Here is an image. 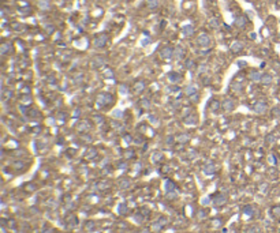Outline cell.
Segmentation results:
<instances>
[{
	"instance_id": "6da1fadb",
	"label": "cell",
	"mask_w": 280,
	"mask_h": 233,
	"mask_svg": "<svg viewBox=\"0 0 280 233\" xmlns=\"http://www.w3.org/2000/svg\"><path fill=\"white\" fill-rule=\"evenodd\" d=\"M107 41H108V36L107 34H100V36H97L94 38L93 45H94V48H104Z\"/></svg>"
},
{
	"instance_id": "7a4b0ae2",
	"label": "cell",
	"mask_w": 280,
	"mask_h": 233,
	"mask_svg": "<svg viewBox=\"0 0 280 233\" xmlns=\"http://www.w3.org/2000/svg\"><path fill=\"white\" fill-rule=\"evenodd\" d=\"M111 101H112V97H111L109 94L101 93V94L97 95V105H99V106H104V105H108Z\"/></svg>"
},
{
	"instance_id": "3957f363",
	"label": "cell",
	"mask_w": 280,
	"mask_h": 233,
	"mask_svg": "<svg viewBox=\"0 0 280 233\" xmlns=\"http://www.w3.org/2000/svg\"><path fill=\"white\" fill-rule=\"evenodd\" d=\"M197 44L199 45V46H208L209 44H211V37L208 36V34H205V33H202V34H199L198 37H197Z\"/></svg>"
},
{
	"instance_id": "277c9868",
	"label": "cell",
	"mask_w": 280,
	"mask_h": 233,
	"mask_svg": "<svg viewBox=\"0 0 280 233\" xmlns=\"http://www.w3.org/2000/svg\"><path fill=\"white\" fill-rule=\"evenodd\" d=\"M222 108L226 112H231L235 109V101L232 98H224V101L222 102Z\"/></svg>"
},
{
	"instance_id": "5b68a950",
	"label": "cell",
	"mask_w": 280,
	"mask_h": 233,
	"mask_svg": "<svg viewBox=\"0 0 280 233\" xmlns=\"http://www.w3.org/2000/svg\"><path fill=\"white\" fill-rule=\"evenodd\" d=\"M253 109H254V112L256 113H265L267 112V104L265 102H262V101H258V102H256L254 104V106H253Z\"/></svg>"
},
{
	"instance_id": "8992f818",
	"label": "cell",
	"mask_w": 280,
	"mask_h": 233,
	"mask_svg": "<svg viewBox=\"0 0 280 233\" xmlns=\"http://www.w3.org/2000/svg\"><path fill=\"white\" fill-rule=\"evenodd\" d=\"M160 56L163 59H171L174 56V49L171 46H164L163 49L160 50Z\"/></svg>"
},
{
	"instance_id": "52a82bcc",
	"label": "cell",
	"mask_w": 280,
	"mask_h": 233,
	"mask_svg": "<svg viewBox=\"0 0 280 233\" xmlns=\"http://www.w3.org/2000/svg\"><path fill=\"white\" fill-rule=\"evenodd\" d=\"M168 79H170L171 83H179L182 79V75L178 74V72H170V74H168Z\"/></svg>"
},
{
	"instance_id": "ba28073f",
	"label": "cell",
	"mask_w": 280,
	"mask_h": 233,
	"mask_svg": "<svg viewBox=\"0 0 280 233\" xmlns=\"http://www.w3.org/2000/svg\"><path fill=\"white\" fill-rule=\"evenodd\" d=\"M242 48H243V44H242V42H239V41H235V42H232V45H231V52H234V53H238V52H240V50H242Z\"/></svg>"
},
{
	"instance_id": "9c48e42d",
	"label": "cell",
	"mask_w": 280,
	"mask_h": 233,
	"mask_svg": "<svg viewBox=\"0 0 280 233\" xmlns=\"http://www.w3.org/2000/svg\"><path fill=\"white\" fill-rule=\"evenodd\" d=\"M104 63H105V60L101 57V56H96V57L93 59V62H92V66L94 68H97V67H101Z\"/></svg>"
},
{
	"instance_id": "30bf717a",
	"label": "cell",
	"mask_w": 280,
	"mask_h": 233,
	"mask_svg": "<svg viewBox=\"0 0 280 233\" xmlns=\"http://www.w3.org/2000/svg\"><path fill=\"white\" fill-rule=\"evenodd\" d=\"M183 91H185L186 95L191 97L193 94H195V93H197V87H195L194 85H189V86H186V89L183 90Z\"/></svg>"
},
{
	"instance_id": "8fae6325",
	"label": "cell",
	"mask_w": 280,
	"mask_h": 233,
	"mask_svg": "<svg viewBox=\"0 0 280 233\" xmlns=\"http://www.w3.org/2000/svg\"><path fill=\"white\" fill-rule=\"evenodd\" d=\"M249 76H250V79H252L253 82H258V81H261L262 74L260 71H252Z\"/></svg>"
},
{
	"instance_id": "7c38bea8",
	"label": "cell",
	"mask_w": 280,
	"mask_h": 233,
	"mask_svg": "<svg viewBox=\"0 0 280 233\" xmlns=\"http://www.w3.org/2000/svg\"><path fill=\"white\" fill-rule=\"evenodd\" d=\"M183 55H185V49H183L182 46H175V49H174V56H175V59H182Z\"/></svg>"
},
{
	"instance_id": "4fadbf2b",
	"label": "cell",
	"mask_w": 280,
	"mask_h": 233,
	"mask_svg": "<svg viewBox=\"0 0 280 233\" xmlns=\"http://www.w3.org/2000/svg\"><path fill=\"white\" fill-rule=\"evenodd\" d=\"M197 121H198L197 115H187L185 119V123H187V124H195Z\"/></svg>"
},
{
	"instance_id": "5bb4252c",
	"label": "cell",
	"mask_w": 280,
	"mask_h": 233,
	"mask_svg": "<svg viewBox=\"0 0 280 233\" xmlns=\"http://www.w3.org/2000/svg\"><path fill=\"white\" fill-rule=\"evenodd\" d=\"M182 32H183V34L187 36V37L193 36V33H194V27H193V25H186V26L183 27V30H182Z\"/></svg>"
},
{
	"instance_id": "9a60e30c",
	"label": "cell",
	"mask_w": 280,
	"mask_h": 233,
	"mask_svg": "<svg viewBox=\"0 0 280 233\" xmlns=\"http://www.w3.org/2000/svg\"><path fill=\"white\" fill-rule=\"evenodd\" d=\"M219 108H220V102H219L217 100H212L211 104H209V109H211L212 112H217Z\"/></svg>"
},
{
	"instance_id": "2e32d148",
	"label": "cell",
	"mask_w": 280,
	"mask_h": 233,
	"mask_svg": "<svg viewBox=\"0 0 280 233\" xmlns=\"http://www.w3.org/2000/svg\"><path fill=\"white\" fill-rule=\"evenodd\" d=\"M10 50H11V44H8V42L1 44V46H0V53H1V55H7Z\"/></svg>"
},
{
	"instance_id": "e0dca14e",
	"label": "cell",
	"mask_w": 280,
	"mask_h": 233,
	"mask_svg": "<svg viewBox=\"0 0 280 233\" xmlns=\"http://www.w3.org/2000/svg\"><path fill=\"white\" fill-rule=\"evenodd\" d=\"M235 25L238 27H242L243 29L246 26V18L245 17H238V18H235Z\"/></svg>"
},
{
	"instance_id": "ac0fdd59",
	"label": "cell",
	"mask_w": 280,
	"mask_h": 233,
	"mask_svg": "<svg viewBox=\"0 0 280 233\" xmlns=\"http://www.w3.org/2000/svg\"><path fill=\"white\" fill-rule=\"evenodd\" d=\"M89 124H88V121H81L79 124L77 126V131H79V132H82V131H88L89 130Z\"/></svg>"
},
{
	"instance_id": "d6986e66",
	"label": "cell",
	"mask_w": 280,
	"mask_h": 233,
	"mask_svg": "<svg viewBox=\"0 0 280 233\" xmlns=\"http://www.w3.org/2000/svg\"><path fill=\"white\" fill-rule=\"evenodd\" d=\"M145 89V83L142 81H137L135 83H134V90H135L137 93H140V91H142V90Z\"/></svg>"
},
{
	"instance_id": "ffe728a7",
	"label": "cell",
	"mask_w": 280,
	"mask_h": 233,
	"mask_svg": "<svg viewBox=\"0 0 280 233\" xmlns=\"http://www.w3.org/2000/svg\"><path fill=\"white\" fill-rule=\"evenodd\" d=\"M261 82L264 85H269V83H272V76L269 75V74H262Z\"/></svg>"
},
{
	"instance_id": "44dd1931",
	"label": "cell",
	"mask_w": 280,
	"mask_h": 233,
	"mask_svg": "<svg viewBox=\"0 0 280 233\" xmlns=\"http://www.w3.org/2000/svg\"><path fill=\"white\" fill-rule=\"evenodd\" d=\"M209 25H211V27H213V29H217V27L220 26V21H219V18H211L209 19Z\"/></svg>"
},
{
	"instance_id": "7402d4cb",
	"label": "cell",
	"mask_w": 280,
	"mask_h": 233,
	"mask_svg": "<svg viewBox=\"0 0 280 233\" xmlns=\"http://www.w3.org/2000/svg\"><path fill=\"white\" fill-rule=\"evenodd\" d=\"M38 7H40L41 10H48L49 8V1H48V0H40V1H38Z\"/></svg>"
},
{
	"instance_id": "603a6c76",
	"label": "cell",
	"mask_w": 280,
	"mask_h": 233,
	"mask_svg": "<svg viewBox=\"0 0 280 233\" xmlns=\"http://www.w3.org/2000/svg\"><path fill=\"white\" fill-rule=\"evenodd\" d=\"M148 7L150 10H156L158 7V0H148Z\"/></svg>"
},
{
	"instance_id": "cb8c5ba5",
	"label": "cell",
	"mask_w": 280,
	"mask_h": 233,
	"mask_svg": "<svg viewBox=\"0 0 280 233\" xmlns=\"http://www.w3.org/2000/svg\"><path fill=\"white\" fill-rule=\"evenodd\" d=\"M13 95V93H11V90H1V97H3V100H7V98H10Z\"/></svg>"
},
{
	"instance_id": "d4e9b609",
	"label": "cell",
	"mask_w": 280,
	"mask_h": 233,
	"mask_svg": "<svg viewBox=\"0 0 280 233\" xmlns=\"http://www.w3.org/2000/svg\"><path fill=\"white\" fill-rule=\"evenodd\" d=\"M141 106L142 108H150V101L149 100H146V98H144V100H141Z\"/></svg>"
},
{
	"instance_id": "484cf974",
	"label": "cell",
	"mask_w": 280,
	"mask_h": 233,
	"mask_svg": "<svg viewBox=\"0 0 280 233\" xmlns=\"http://www.w3.org/2000/svg\"><path fill=\"white\" fill-rule=\"evenodd\" d=\"M195 67V63L191 60V59H189L187 62H186V68H189V70H193V68Z\"/></svg>"
},
{
	"instance_id": "4316f807",
	"label": "cell",
	"mask_w": 280,
	"mask_h": 233,
	"mask_svg": "<svg viewBox=\"0 0 280 233\" xmlns=\"http://www.w3.org/2000/svg\"><path fill=\"white\" fill-rule=\"evenodd\" d=\"M208 70V67H206V64H199V67H198V72L199 74H202V72H205Z\"/></svg>"
},
{
	"instance_id": "83f0119b",
	"label": "cell",
	"mask_w": 280,
	"mask_h": 233,
	"mask_svg": "<svg viewBox=\"0 0 280 233\" xmlns=\"http://www.w3.org/2000/svg\"><path fill=\"white\" fill-rule=\"evenodd\" d=\"M127 91H129V90H127V86H126V85H122V86H120V93H122V94H127Z\"/></svg>"
},
{
	"instance_id": "f1b7e54d",
	"label": "cell",
	"mask_w": 280,
	"mask_h": 233,
	"mask_svg": "<svg viewBox=\"0 0 280 233\" xmlns=\"http://www.w3.org/2000/svg\"><path fill=\"white\" fill-rule=\"evenodd\" d=\"M198 98H199L198 94H193V95H191V101H193V102H197V101H198Z\"/></svg>"
},
{
	"instance_id": "f546056e",
	"label": "cell",
	"mask_w": 280,
	"mask_h": 233,
	"mask_svg": "<svg viewBox=\"0 0 280 233\" xmlns=\"http://www.w3.org/2000/svg\"><path fill=\"white\" fill-rule=\"evenodd\" d=\"M94 120L97 121V123H99V121L100 123H103V121H104V117L103 116H94Z\"/></svg>"
},
{
	"instance_id": "4dcf8cb0",
	"label": "cell",
	"mask_w": 280,
	"mask_h": 233,
	"mask_svg": "<svg viewBox=\"0 0 280 233\" xmlns=\"http://www.w3.org/2000/svg\"><path fill=\"white\" fill-rule=\"evenodd\" d=\"M79 115H81V109H77V111H75V112H74V116H79Z\"/></svg>"
},
{
	"instance_id": "1f68e13d",
	"label": "cell",
	"mask_w": 280,
	"mask_h": 233,
	"mask_svg": "<svg viewBox=\"0 0 280 233\" xmlns=\"http://www.w3.org/2000/svg\"><path fill=\"white\" fill-rule=\"evenodd\" d=\"M187 139H189V136H185V135L179 136V140H187Z\"/></svg>"
},
{
	"instance_id": "d6a6232c",
	"label": "cell",
	"mask_w": 280,
	"mask_h": 233,
	"mask_svg": "<svg viewBox=\"0 0 280 233\" xmlns=\"http://www.w3.org/2000/svg\"><path fill=\"white\" fill-rule=\"evenodd\" d=\"M23 102H25V104H29V102H30V98H29V97H25V98H23Z\"/></svg>"
},
{
	"instance_id": "836d02e7",
	"label": "cell",
	"mask_w": 280,
	"mask_h": 233,
	"mask_svg": "<svg viewBox=\"0 0 280 233\" xmlns=\"http://www.w3.org/2000/svg\"><path fill=\"white\" fill-rule=\"evenodd\" d=\"M275 115H276V116H277V115H280V111H279V109H275Z\"/></svg>"
}]
</instances>
